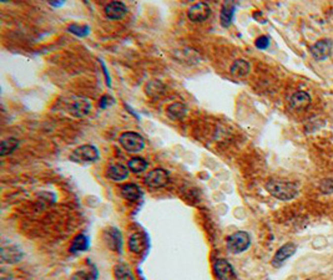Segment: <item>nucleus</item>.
<instances>
[{
  "label": "nucleus",
  "instance_id": "1",
  "mask_svg": "<svg viewBox=\"0 0 333 280\" xmlns=\"http://www.w3.org/2000/svg\"><path fill=\"white\" fill-rule=\"evenodd\" d=\"M266 191L270 193L272 197L277 198L280 200H291L298 196V188L296 184L286 181H276L271 179L266 183Z\"/></svg>",
  "mask_w": 333,
  "mask_h": 280
},
{
  "label": "nucleus",
  "instance_id": "2",
  "mask_svg": "<svg viewBox=\"0 0 333 280\" xmlns=\"http://www.w3.org/2000/svg\"><path fill=\"white\" fill-rule=\"evenodd\" d=\"M227 249L232 254H241L251 245V237L247 232H236L227 238Z\"/></svg>",
  "mask_w": 333,
  "mask_h": 280
},
{
  "label": "nucleus",
  "instance_id": "3",
  "mask_svg": "<svg viewBox=\"0 0 333 280\" xmlns=\"http://www.w3.org/2000/svg\"><path fill=\"white\" fill-rule=\"evenodd\" d=\"M99 151L93 145H83L75 148L70 155V161L75 163H93L99 159Z\"/></svg>",
  "mask_w": 333,
  "mask_h": 280
},
{
  "label": "nucleus",
  "instance_id": "4",
  "mask_svg": "<svg viewBox=\"0 0 333 280\" xmlns=\"http://www.w3.org/2000/svg\"><path fill=\"white\" fill-rule=\"evenodd\" d=\"M120 145L129 153H139L145 148V140L138 132H124L119 138Z\"/></svg>",
  "mask_w": 333,
  "mask_h": 280
},
{
  "label": "nucleus",
  "instance_id": "5",
  "mask_svg": "<svg viewBox=\"0 0 333 280\" xmlns=\"http://www.w3.org/2000/svg\"><path fill=\"white\" fill-rule=\"evenodd\" d=\"M68 111L71 116L76 117V119H83V117L88 116L92 111V102L89 101L86 97L76 96L69 102Z\"/></svg>",
  "mask_w": 333,
  "mask_h": 280
},
{
  "label": "nucleus",
  "instance_id": "6",
  "mask_svg": "<svg viewBox=\"0 0 333 280\" xmlns=\"http://www.w3.org/2000/svg\"><path fill=\"white\" fill-rule=\"evenodd\" d=\"M170 181L169 173H167L165 169L162 168H155L152 169L151 172H148L146 174L145 179V184L150 188H154V190H157V188H162V187L167 186Z\"/></svg>",
  "mask_w": 333,
  "mask_h": 280
},
{
  "label": "nucleus",
  "instance_id": "7",
  "mask_svg": "<svg viewBox=\"0 0 333 280\" xmlns=\"http://www.w3.org/2000/svg\"><path fill=\"white\" fill-rule=\"evenodd\" d=\"M212 269H214L215 278L217 280H235L236 278L234 267L226 259L215 260Z\"/></svg>",
  "mask_w": 333,
  "mask_h": 280
},
{
  "label": "nucleus",
  "instance_id": "8",
  "mask_svg": "<svg viewBox=\"0 0 333 280\" xmlns=\"http://www.w3.org/2000/svg\"><path fill=\"white\" fill-rule=\"evenodd\" d=\"M296 250L297 246L294 243H286L285 245H282L281 248L277 250L276 254L274 255V258H272V262H271L272 267L275 268L282 267V265L286 263V260L288 259V258H291L292 255L296 253Z\"/></svg>",
  "mask_w": 333,
  "mask_h": 280
},
{
  "label": "nucleus",
  "instance_id": "9",
  "mask_svg": "<svg viewBox=\"0 0 333 280\" xmlns=\"http://www.w3.org/2000/svg\"><path fill=\"white\" fill-rule=\"evenodd\" d=\"M211 15V8L207 3H196L189 9L188 18L192 23H202Z\"/></svg>",
  "mask_w": 333,
  "mask_h": 280
},
{
  "label": "nucleus",
  "instance_id": "10",
  "mask_svg": "<svg viewBox=\"0 0 333 280\" xmlns=\"http://www.w3.org/2000/svg\"><path fill=\"white\" fill-rule=\"evenodd\" d=\"M333 42L330 39H322L320 41L316 42L312 47H311V54H312L313 59L317 61H323L327 59L332 52Z\"/></svg>",
  "mask_w": 333,
  "mask_h": 280
},
{
  "label": "nucleus",
  "instance_id": "11",
  "mask_svg": "<svg viewBox=\"0 0 333 280\" xmlns=\"http://www.w3.org/2000/svg\"><path fill=\"white\" fill-rule=\"evenodd\" d=\"M104 240L106 245L114 252H120L123 246V236L117 228H107L104 232Z\"/></svg>",
  "mask_w": 333,
  "mask_h": 280
},
{
  "label": "nucleus",
  "instance_id": "12",
  "mask_svg": "<svg viewBox=\"0 0 333 280\" xmlns=\"http://www.w3.org/2000/svg\"><path fill=\"white\" fill-rule=\"evenodd\" d=\"M128 13V8L124 3L121 1H112L109 3L104 9V14L107 19L110 20H119V19H123L124 16Z\"/></svg>",
  "mask_w": 333,
  "mask_h": 280
},
{
  "label": "nucleus",
  "instance_id": "13",
  "mask_svg": "<svg viewBox=\"0 0 333 280\" xmlns=\"http://www.w3.org/2000/svg\"><path fill=\"white\" fill-rule=\"evenodd\" d=\"M311 96L310 93L306 91H297L289 99V106L291 109L296 110V111H301V110H306L311 105Z\"/></svg>",
  "mask_w": 333,
  "mask_h": 280
},
{
  "label": "nucleus",
  "instance_id": "14",
  "mask_svg": "<svg viewBox=\"0 0 333 280\" xmlns=\"http://www.w3.org/2000/svg\"><path fill=\"white\" fill-rule=\"evenodd\" d=\"M129 172H130L129 167H125L121 163H116V164H111V166L107 168L106 176L109 177L111 181L120 182V181H124V179L128 178Z\"/></svg>",
  "mask_w": 333,
  "mask_h": 280
},
{
  "label": "nucleus",
  "instance_id": "15",
  "mask_svg": "<svg viewBox=\"0 0 333 280\" xmlns=\"http://www.w3.org/2000/svg\"><path fill=\"white\" fill-rule=\"evenodd\" d=\"M120 193L123 196V198H125L126 200H130V202H135V200H140V197L143 196L141 192V188L135 183H126L121 187Z\"/></svg>",
  "mask_w": 333,
  "mask_h": 280
},
{
  "label": "nucleus",
  "instance_id": "16",
  "mask_svg": "<svg viewBox=\"0 0 333 280\" xmlns=\"http://www.w3.org/2000/svg\"><path fill=\"white\" fill-rule=\"evenodd\" d=\"M235 14V3L232 1H225L222 4L221 13H220V21L224 28H229L232 24V18Z\"/></svg>",
  "mask_w": 333,
  "mask_h": 280
},
{
  "label": "nucleus",
  "instance_id": "17",
  "mask_svg": "<svg viewBox=\"0 0 333 280\" xmlns=\"http://www.w3.org/2000/svg\"><path fill=\"white\" fill-rule=\"evenodd\" d=\"M1 259L5 263H16L21 259V252L14 245L3 246L1 248Z\"/></svg>",
  "mask_w": 333,
  "mask_h": 280
},
{
  "label": "nucleus",
  "instance_id": "18",
  "mask_svg": "<svg viewBox=\"0 0 333 280\" xmlns=\"http://www.w3.org/2000/svg\"><path fill=\"white\" fill-rule=\"evenodd\" d=\"M251 70V66L246 60H236L231 65V69H230V73L232 74L236 78H243V76L248 75Z\"/></svg>",
  "mask_w": 333,
  "mask_h": 280
},
{
  "label": "nucleus",
  "instance_id": "19",
  "mask_svg": "<svg viewBox=\"0 0 333 280\" xmlns=\"http://www.w3.org/2000/svg\"><path fill=\"white\" fill-rule=\"evenodd\" d=\"M186 112H188V109H186V106L183 102H174V104H171L167 107V116L171 120H174V121H179V120L184 119Z\"/></svg>",
  "mask_w": 333,
  "mask_h": 280
},
{
  "label": "nucleus",
  "instance_id": "20",
  "mask_svg": "<svg viewBox=\"0 0 333 280\" xmlns=\"http://www.w3.org/2000/svg\"><path fill=\"white\" fill-rule=\"evenodd\" d=\"M129 248L133 253L139 254L146 248V239L141 233H134L129 239Z\"/></svg>",
  "mask_w": 333,
  "mask_h": 280
},
{
  "label": "nucleus",
  "instance_id": "21",
  "mask_svg": "<svg viewBox=\"0 0 333 280\" xmlns=\"http://www.w3.org/2000/svg\"><path fill=\"white\" fill-rule=\"evenodd\" d=\"M114 277L116 280H136L130 267L126 264H116L114 267Z\"/></svg>",
  "mask_w": 333,
  "mask_h": 280
},
{
  "label": "nucleus",
  "instance_id": "22",
  "mask_svg": "<svg viewBox=\"0 0 333 280\" xmlns=\"http://www.w3.org/2000/svg\"><path fill=\"white\" fill-rule=\"evenodd\" d=\"M165 90H166V87H165L164 83L160 82V81H150V82L146 83L145 86V91L146 93H147V96L152 97V99L164 95Z\"/></svg>",
  "mask_w": 333,
  "mask_h": 280
},
{
  "label": "nucleus",
  "instance_id": "23",
  "mask_svg": "<svg viewBox=\"0 0 333 280\" xmlns=\"http://www.w3.org/2000/svg\"><path fill=\"white\" fill-rule=\"evenodd\" d=\"M89 248V239L85 234H79L74 238L73 243L70 246L71 253H79V252H85L86 249Z\"/></svg>",
  "mask_w": 333,
  "mask_h": 280
},
{
  "label": "nucleus",
  "instance_id": "24",
  "mask_svg": "<svg viewBox=\"0 0 333 280\" xmlns=\"http://www.w3.org/2000/svg\"><path fill=\"white\" fill-rule=\"evenodd\" d=\"M19 146L18 138L15 137H9L5 140L1 141V145H0V156L1 157H5V156L10 155L11 152L16 150V147Z\"/></svg>",
  "mask_w": 333,
  "mask_h": 280
},
{
  "label": "nucleus",
  "instance_id": "25",
  "mask_svg": "<svg viewBox=\"0 0 333 280\" xmlns=\"http://www.w3.org/2000/svg\"><path fill=\"white\" fill-rule=\"evenodd\" d=\"M128 167L133 173H141V172L147 169L148 163L145 159H143V157H133V159L129 161Z\"/></svg>",
  "mask_w": 333,
  "mask_h": 280
},
{
  "label": "nucleus",
  "instance_id": "26",
  "mask_svg": "<svg viewBox=\"0 0 333 280\" xmlns=\"http://www.w3.org/2000/svg\"><path fill=\"white\" fill-rule=\"evenodd\" d=\"M68 30L70 31L71 34L76 35V37H86V35L90 33V28H89L88 25H84V26H79L76 25V24H73V25H70L68 28Z\"/></svg>",
  "mask_w": 333,
  "mask_h": 280
},
{
  "label": "nucleus",
  "instance_id": "27",
  "mask_svg": "<svg viewBox=\"0 0 333 280\" xmlns=\"http://www.w3.org/2000/svg\"><path fill=\"white\" fill-rule=\"evenodd\" d=\"M270 38L268 37H260L257 40H256L255 45L257 49L260 50H266L268 46H270Z\"/></svg>",
  "mask_w": 333,
  "mask_h": 280
},
{
  "label": "nucleus",
  "instance_id": "28",
  "mask_svg": "<svg viewBox=\"0 0 333 280\" xmlns=\"http://www.w3.org/2000/svg\"><path fill=\"white\" fill-rule=\"evenodd\" d=\"M321 191L323 193H333V179H325L321 183Z\"/></svg>",
  "mask_w": 333,
  "mask_h": 280
},
{
  "label": "nucleus",
  "instance_id": "29",
  "mask_svg": "<svg viewBox=\"0 0 333 280\" xmlns=\"http://www.w3.org/2000/svg\"><path fill=\"white\" fill-rule=\"evenodd\" d=\"M106 100H110V97L109 96L101 97V101H100V107H101V109H105V107L110 104V101H106Z\"/></svg>",
  "mask_w": 333,
  "mask_h": 280
},
{
  "label": "nucleus",
  "instance_id": "30",
  "mask_svg": "<svg viewBox=\"0 0 333 280\" xmlns=\"http://www.w3.org/2000/svg\"><path fill=\"white\" fill-rule=\"evenodd\" d=\"M49 4H50V5H52V6L63 5V3H59V1H49Z\"/></svg>",
  "mask_w": 333,
  "mask_h": 280
}]
</instances>
